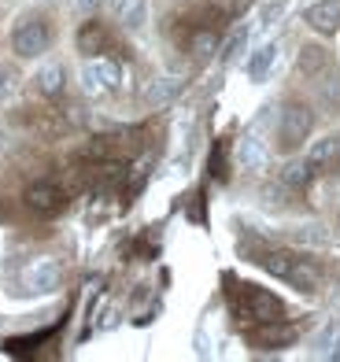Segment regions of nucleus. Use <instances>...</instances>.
<instances>
[{"label": "nucleus", "mask_w": 340, "mask_h": 362, "mask_svg": "<svg viewBox=\"0 0 340 362\" xmlns=\"http://www.w3.org/2000/svg\"><path fill=\"white\" fill-rule=\"evenodd\" d=\"M315 134V107L303 104V100H288L278 115V129H274V137H278V152L293 156L296 148L307 144V137Z\"/></svg>", "instance_id": "obj_1"}, {"label": "nucleus", "mask_w": 340, "mask_h": 362, "mask_svg": "<svg viewBox=\"0 0 340 362\" xmlns=\"http://www.w3.org/2000/svg\"><path fill=\"white\" fill-rule=\"evenodd\" d=\"M52 48V26L41 15H30L11 30V52L19 59H41Z\"/></svg>", "instance_id": "obj_2"}, {"label": "nucleus", "mask_w": 340, "mask_h": 362, "mask_svg": "<svg viewBox=\"0 0 340 362\" xmlns=\"http://www.w3.org/2000/svg\"><path fill=\"white\" fill-rule=\"evenodd\" d=\"M122 86V67L107 56H93L82 63V89L89 96H107Z\"/></svg>", "instance_id": "obj_3"}, {"label": "nucleus", "mask_w": 340, "mask_h": 362, "mask_svg": "<svg viewBox=\"0 0 340 362\" xmlns=\"http://www.w3.org/2000/svg\"><path fill=\"white\" fill-rule=\"evenodd\" d=\"M23 200H26V207L34 211V215L52 218V215H59V211H63L67 196H63V189H59V185H52V181H34V185L26 189Z\"/></svg>", "instance_id": "obj_4"}, {"label": "nucleus", "mask_w": 340, "mask_h": 362, "mask_svg": "<svg viewBox=\"0 0 340 362\" xmlns=\"http://www.w3.org/2000/svg\"><path fill=\"white\" fill-rule=\"evenodd\" d=\"M296 325H288L281 318H274V322H259V329H252L248 340L255 344V348H266V351H278V348H293L296 344Z\"/></svg>", "instance_id": "obj_5"}, {"label": "nucleus", "mask_w": 340, "mask_h": 362, "mask_svg": "<svg viewBox=\"0 0 340 362\" xmlns=\"http://www.w3.org/2000/svg\"><path fill=\"white\" fill-rule=\"evenodd\" d=\"M59 277H63L59 262H56L52 255H41V259H34V262L26 267L23 281H26V288H30V292L48 296V292H56V288H59Z\"/></svg>", "instance_id": "obj_6"}, {"label": "nucleus", "mask_w": 340, "mask_h": 362, "mask_svg": "<svg viewBox=\"0 0 340 362\" xmlns=\"http://www.w3.org/2000/svg\"><path fill=\"white\" fill-rule=\"evenodd\" d=\"M245 288V315L248 322H274V318H281V300L278 296H270V292H263V288H255V285H240Z\"/></svg>", "instance_id": "obj_7"}, {"label": "nucleus", "mask_w": 340, "mask_h": 362, "mask_svg": "<svg viewBox=\"0 0 340 362\" xmlns=\"http://www.w3.org/2000/svg\"><path fill=\"white\" fill-rule=\"evenodd\" d=\"M303 23L318 37H336L340 34V0H318V4H311L303 11Z\"/></svg>", "instance_id": "obj_8"}, {"label": "nucleus", "mask_w": 340, "mask_h": 362, "mask_svg": "<svg viewBox=\"0 0 340 362\" xmlns=\"http://www.w3.org/2000/svg\"><path fill=\"white\" fill-rule=\"evenodd\" d=\"M296 71L307 78V81H318V78H326L333 71V56H329V48L326 45H303L300 52H296Z\"/></svg>", "instance_id": "obj_9"}, {"label": "nucleus", "mask_w": 340, "mask_h": 362, "mask_svg": "<svg viewBox=\"0 0 340 362\" xmlns=\"http://www.w3.org/2000/svg\"><path fill=\"white\" fill-rule=\"evenodd\" d=\"M182 89H185V78H177V74L156 78V81H148V89H144V107H167L182 96Z\"/></svg>", "instance_id": "obj_10"}, {"label": "nucleus", "mask_w": 340, "mask_h": 362, "mask_svg": "<svg viewBox=\"0 0 340 362\" xmlns=\"http://www.w3.org/2000/svg\"><path fill=\"white\" fill-rule=\"evenodd\" d=\"M237 163H240L245 170H266V167H270V148L259 141V137L248 134V137L237 141Z\"/></svg>", "instance_id": "obj_11"}, {"label": "nucleus", "mask_w": 340, "mask_h": 362, "mask_svg": "<svg viewBox=\"0 0 340 362\" xmlns=\"http://www.w3.org/2000/svg\"><path fill=\"white\" fill-rule=\"evenodd\" d=\"M111 11L126 30H141L148 23V0H111Z\"/></svg>", "instance_id": "obj_12"}, {"label": "nucleus", "mask_w": 340, "mask_h": 362, "mask_svg": "<svg viewBox=\"0 0 340 362\" xmlns=\"http://www.w3.org/2000/svg\"><path fill=\"white\" fill-rule=\"evenodd\" d=\"M336 156H340V134H329V137H322V141H315L311 148H307V163H311L315 170H326V167H333L336 163Z\"/></svg>", "instance_id": "obj_13"}, {"label": "nucleus", "mask_w": 340, "mask_h": 362, "mask_svg": "<svg viewBox=\"0 0 340 362\" xmlns=\"http://www.w3.org/2000/svg\"><path fill=\"white\" fill-rule=\"evenodd\" d=\"M315 167H311V163H307V159H288L285 163V167H281V185L285 189H293V192H300V189H307V185H311V181H315Z\"/></svg>", "instance_id": "obj_14"}, {"label": "nucleus", "mask_w": 340, "mask_h": 362, "mask_svg": "<svg viewBox=\"0 0 340 362\" xmlns=\"http://www.w3.org/2000/svg\"><path fill=\"white\" fill-rule=\"evenodd\" d=\"M296 262H300L296 252H263L259 255V267H263L266 274H274L278 281H288V277H293Z\"/></svg>", "instance_id": "obj_15"}, {"label": "nucleus", "mask_w": 340, "mask_h": 362, "mask_svg": "<svg viewBox=\"0 0 340 362\" xmlns=\"http://www.w3.org/2000/svg\"><path fill=\"white\" fill-rule=\"evenodd\" d=\"M34 81H37L41 96H59L63 89H67V71H63V63H45Z\"/></svg>", "instance_id": "obj_16"}, {"label": "nucleus", "mask_w": 340, "mask_h": 362, "mask_svg": "<svg viewBox=\"0 0 340 362\" xmlns=\"http://www.w3.org/2000/svg\"><path fill=\"white\" fill-rule=\"evenodd\" d=\"M274 59H278V45H274V41L259 45L255 52L248 56V78H252V81H263V78H266V71L274 67Z\"/></svg>", "instance_id": "obj_17"}, {"label": "nucleus", "mask_w": 340, "mask_h": 362, "mask_svg": "<svg viewBox=\"0 0 340 362\" xmlns=\"http://www.w3.org/2000/svg\"><path fill=\"white\" fill-rule=\"evenodd\" d=\"M288 285H293V288H300V292H315V288L322 285V270L315 267L311 259H303V255H300V262H296L293 277H288Z\"/></svg>", "instance_id": "obj_18"}, {"label": "nucleus", "mask_w": 340, "mask_h": 362, "mask_svg": "<svg viewBox=\"0 0 340 362\" xmlns=\"http://www.w3.org/2000/svg\"><path fill=\"white\" fill-rule=\"evenodd\" d=\"M189 52H192V59H211L215 52H218V34L215 30H197L192 34V41H189Z\"/></svg>", "instance_id": "obj_19"}, {"label": "nucleus", "mask_w": 340, "mask_h": 362, "mask_svg": "<svg viewBox=\"0 0 340 362\" xmlns=\"http://www.w3.org/2000/svg\"><path fill=\"white\" fill-rule=\"evenodd\" d=\"M104 41H107V34H104L100 23H86L82 30H78V48H82L86 56H96L104 48Z\"/></svg>", "instance_id": "obj_20"}, {"label": "nucleus", "mask_w": 340, "mask_h": 362, "mask_svg": "<svg viewBox=\"0 0 340 362\" xmlns=\"http://www.w3.org/2000/svg\"><path fill=\"white\" fill-rule=\"evenodd\" d=\"M293 240L296 244H311V248H322V244H329V233L322 226H296L293 229Z\"/></svg>", "instance_id": "obj_21"}, {"label": "nucleus", "mask_w": 340, "mask_h": 362, "mask_svg": "<svg viewBox=\"0 0 340 362\" xmlns=\"http://www.w3.org/2000/svg\"><path fill=\"white\" fill-rule=\"evenodd\" d=\"M15 81H19V74H15L11 67H0V100H4V96H11Z\"/></svg>", "instance_id": "obj_22"}, {"label": "nucleus", "mask_w": 340, "mask_h": 362, "mask_svg": "<svg viewBox=\"0 0 340 362\" xmlns=\"http://www.w3.org/2000/svg\"><path fill=\"white\" fill-rule=\"evenodd\" d=\"M71 4H74L78 11H82V15H93L96 8H100V4H104V0H71Z\"/></svg>", "instance_id": "obj_23"}, {"label": "nucleus", "mask_w": 340, "mask_h": 362, "mask_svg": "<svg viewBox=\"0 0 340 362\" xmlns=\"http://www.w3.org/2000/svg\"><path fill=\"white\" fill-rule=\"evenodd\" d=\"M336 222H340V215H336Z\"/></svg>", "instance_id": "obj_24"}]
</instances>
